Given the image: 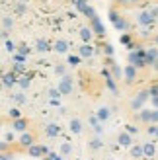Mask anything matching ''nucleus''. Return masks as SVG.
Instances as JSON below:
<instances>
[{"mask_svg": "<svg viewBox=\"0 0 158 160\" xmlns=\"http://www.w3.org/2000/svg\"><path fill=\"white\" fill-rule=\"evenodd\" d=\"M82 37H84V39H88V37H90V33H88V29H82Z\"/></svg>", "mask_w": 158, "mask_h": 160, "instance_id": "obj_19", "label": "nucleus"}, {"mask_svg": "<svg viewBox=\"0 0 158 160\" xmlns=\"http://www.w3.org/2000/svg\"><path fill=\"white\" fill-rule=\"evenodd\" d=\"M45 152V147H29V154L31 156H39Z\"/></svg>", "mask_w": 158, "mask_h": 160, "instance_id": "obj_3", "label": "nucleus"}, {"mask_svg": "<svg viewBox=\"0 0 158 160\" xmlns=\"http://www.w3.org/2000/svg\"><path fill=\"white\" fill-rule=\"evenodd\" d=\"M23 100H26V98H23L22 94H20V96H16V102H20V103H23Z\"/></svg>", "mask_w": 158, "mask_h": 160, "instance_id": "obj_20", "label": "nucleus"}, {"mask_svg": "<svg viewBox=\"0 0 158 160\" xmlns=\"http://www.w3.org/2000/svg\"><path fill=\"white\" fill-rule=\"evenodd\" d=\"M59 90H61L62 94H68V92H70V80H68V78H65V80L61 82V88H59Z\"/></svg>", "mask_w": 158, "mask_h": 160, "instance_id": "obj_2", "label": "nucleus"}, {"mask_svg": "<svg viewBox=\"0 0 158 160\" xmlns=\"http://www.w3.org/2000/svg\"><path fill=\"white\" fill-rule=\"evenodd\" d=\"M20 86H22V88H27V86H29V80H27V78H22V80H20Z\"/></svg>", "mask_w": 158, "mask_h": 160, "instance_id": "obj_15", "label": "nucleus"}, {"mask_svg": "<svg viewBox=\"0 0 158 160\" xmlns=\"http://www.w3.org/2000/svg\"><path fill=\"white\" fill-rule=\"evenodd\" d=\"M4 84H6V86H12V84H14V76H12V74H6V76H4Z\"/></svg>", "mask_w": 158, "mask_h": 160, "instance_id": "obj_9", "label": "nucleus"}, {"mask_svg": "<svg viewBox=\"0 0 158 160\" xmlns=\"http://www.w3.org/2000/svg\"><path fill=\"white\" fill-rule=\"evenodd\" d=\"M143 152H145V154H154V147H152V145H146V147L143 148Z\"/></svg>", "mask_w": 158, "mask_h": 160, "instance_id": "obj_10", "label": "nucleus"}, {"mask_svg": "<svg viewBox=\"0 0 158 160\" xmlns=\"http://www.w3.org/2000/svg\"><path fill=\"white\" fill-rule=\"evenodd\" d=\"M119 142H121V145H129V142H131V139H129V135H121V137H119Z\"/></svg>", "mask_w": 158, "mask_h": 160, "instance_id": "obj_8", "label": "nucleus"}, {"mask_svg": "<svg viewBox=\"0 0 158 160\" xmlns=\"http://www.w3.org/2000/svg\"><path fill=\"white\" fill-rule=\"evenodd\" d=\"M100 117L106 119V117H107V109H101V111H100Z\"/></svg>", "mask_w": 158, "mask_h": 160, "instance_id": "obj_18", "label": "nucleus"}, {"mask_svg": "<svg viewBox=\"0 0 158 160\" xmlns=\"http://www.w3.org/2000/svg\"><path fill=\"white\" fill-rule=\"evenodd\" d=\"M62 152H65V154H67V152H70V147H68V145H65V147H62Z\"/></svg>", "mask_w": 158, "mask_h": 160, "instance_id": "obj_22", "label": "nucleus"}, {"mask_svg": "<svg viewBox=\"0 0 158 160\" xmlns=\"http://www.w3.org/2000/svg\"><path fill=\"white\" fill-rule=\"evenodd\" d=\"M10 115H12V117H18L20 113H18V109H12V111H10Z\"/></svg>", "mask_w": 158, "mask_h": 160, "instance_id": "obj_21", "label": "nucleus"}, {"mask_svg": "<svg viewBox=\"0 0 158 160\" xmlns=\"http://www.w3.org/2000/svg\"><path fill=\"white\" fill-rule=\"evenodd\" d=\"M70 129H72L74 133H78V131H80V121H76V119H74V121L70 123Z\"/></svg>", "mask_w": 158, "mask_h": 160, "instance_id": "obj_7", "label": "nucleus"}, {"mask_svg": "<svg viewBox=\"0 0 158 160\" xmlns=\"http://www.w3.org/2000/svg\"><path fill=\"white\" fill-rule=\"evenodd\" d=\"M14 129L16 131H23V129H26V119H16V121H14Z\"/></svg>", "mask_w": 158, "mask_h": 160, "instance_id": "obj_4", "label": "nucleus"}, {"mask_svg": "<svg viewBox=\"0 0 158 160\" xmlns=\"http://www.w3.org/2000/svg\"><path fill=\"white\" fill-rule=\"evenodd\" d=\"M141 154H143V148H141V147H135V148H133V156H141Z\"/></svg>", "mask_w": 158, "mask_h": 160, "instance_id": "obj_13", "label": "nucleus"}, {"mask_svg": "<svg viewBox=\"0 0 158 160\" xmlns=\"http://www.w3.org/2000/svg\"><path fill=\"white\" fill-rule=\"evenodd\" d=\"M146 94H148V92H143V94H141L139 98H137L135 102H133V108H141V103L145 102V98H146Z\"/></svg>", "mask_w": 158, "mask_h": 160, "instance_id": "obj_6", "label": "nucleus"}, {"mask_svg": "<svg viewBox=\"0 0 158 160\" xmlns=\"http://www.w3.org/2000/svg\"><path fill=\"white\" fill-rule=\"evenodd\" d=\"M45 160H53V158H45Z\"/></svg>", "mask_w": 158, "mask_h": 160, "instance_id": "obj_25", "label": "nucleus"}, {"mask_svg": "<svg viewBox=\"0 0 158 160\" xmlns=\"http://www.w3.org/2000/svg\"><path fill=\"white\" fill-rule=\"evenodd\" d=\"M37 49H39V51H45V49H47V43H45V41H37Z\"/></svg>", "mask_w": 158, "mask_h": 160, "instance_id": "obj_14", "label": "nucleus"}, {"mask_svg": "<svg viewBox=\"0 0 158 160\" xmlns=\"http://www.w3.org/2000/svg\"><path fill=\"white\" fill-rule=\"evenodd\" d=\"M57 49H59L61 53H62V51H67V43H65V41H59V43H57Z\"/></svg>", "mask_w": 158, "mask_h": 160, "instance_id": "obj_12", "label": "nucleus"}, {"mask_svg": "<svg viewBox=\"0 0 158 160\" xmlns=\"http://www.w3.org/2000/svg\"><path fill=\"white\" fill-rule=\"evenodd\" d=\"M90 53H92L90 47H82V55H90Z\"/></svg>", "mask_w": 158, "mask_h": 160, "instance_id": "obj_17", "label": "nucleus"}, {"mask_svg": "<svg viewBox=\"0 0 158 160\" xmlns=\"http://www.w3.org/2000/svg\"><path fill=\"white\" fill-rule=\"evenodd\" d=\"M125 74H127V78H129V80H131V78H133V76H135V68H133V67H129V68H127V70H125Z\"/></svg>", "mask_w": 158, "mask_h": 160, "instance_id": "obj_11", "label": "nucleus"}, {"mask_svg": "<svg viewBox=\"0 0 158 160\" xmlns=\"http://www.w3.org/2000/svg\"><path fill=\"white\" fill-rule=\"evenodd\" d=\"M2 23H4V28H6V29H8V28H12V20H10V18H4Z\"/></svg>", "mask_w": 158, "mask_h": 160, "instance_id": "obj_16", "label": "nucleus"}, {"mask_svg": "<svg viewBox=\"0 0 158 160\" xmlns=\"http://www.w3.org/2000/svg\"><path fill=\"white\" fill-rule=\"evenodd\" d=\"M154 103H156V106H158V98H154Z\"/></svg>", "mask_w": 158, "mask_h": 160, "instance_id": "obj_24", "label": "nucleus"}, {"mask_svg": "<svg viewBox=\"0 0 158 160\" xmlns=\"http://www.w3.org/2000/svg\"><path fill=\"white\" fill-rule=\"evenodd\" d=\"M47 135H49V137L59 135V127H57V125H47Z\"/></svg>", "mask_w": 158, "mask_h": 160, "instance_id": "obj_5", "label": "nucleus"}, {"mask_svg": "<svg viewBox=\"0 0 158 160\" xmlns=\"http://www.w3.org/2000/svg\"><path fill=\"white\" fill-rule=\"evenodd\" d=\"M0 160H8V156L6 154H0Z\"/></svg>", "mask_w": 158, "mask_h": 160, "instance_id": "obj_23", "label": "nucleus"}, {"mask_svg": "<svg viewBox=\"0 0 158 160\" xmlns=\"http://www.w3.org/2000/svg\"><path fill=\"white\" fill-rule=\"evenodd\" d=\"M31 142H33V137L29 133H23L20 137V145H23V147H31Z\"/></svg>", "mask_w": 158, "mask_h": 160, "instance_id": "obj_1", "label": "nucleus"}]
</instances>
